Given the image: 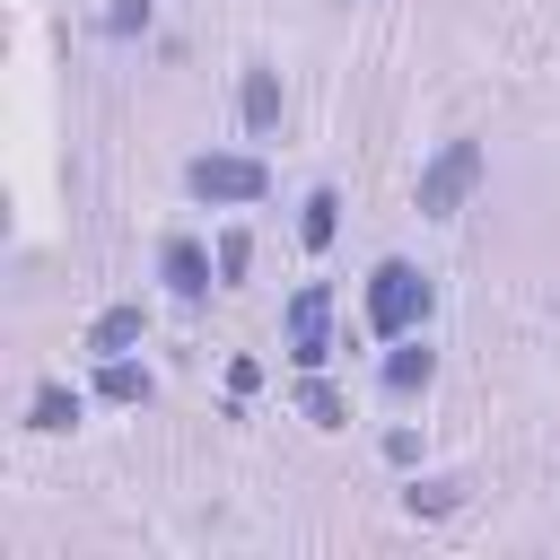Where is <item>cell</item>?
Masks as SVG:
<instances>
[{
	"label": "cell",
	"instance_id": "cell-1",
	"mask_svg": "<svg viewBox=\"0 0 560 560\" xmlns=\"http://www.w3.org/2000/svg\"><path fill=\"white\" fill-rule=\"evenodd\" d=\"M359 315H368V332H376V341L429 332V315H438V280H429L411 254H385V262L368 271V289H359Z\"/></svg>",
	"mask_w": 560,
	"mask_h": 560
},
{
	"label": "cell",
	"instance_id": "cell-2",
	"mask_svg": "<svg viewBox=\"0 0 560 560\" xmlns=\"http://www.w3.org/2000/svg\"><path fill=\"white\" fill-rule=\"evenodd\" d=\"M481 175H490V149H481V140H438V158L411 175V210H420V219H455Z\"/></svg>",
	"mask_w": 560,
	"mask_h": 560
},
{
	"label": "cell",
	"instance_id": "cell-3",
	"mask_svg": "<svg viewBox=\"0 0 560 560\" xmlns=\"http://www.w3.org/2000/svg\"><path fill=\"white\" fill-rule=\"evenodd\" d=\"M184 192L210 201V210H254L271 192V166L245 158V149H201V158H184Z\"/></svg>",
	"mask_w": 560,
	"mask_h": 560
},
{
	"label": "cell",
	"instance_id": "cell-4",
	"mask_svg": "<svg viewBox=\"0 0 560 560\" xmlns=\"http://www.w3.org/2000/svg\"><path fill=\"white\" fill-rule=\"evenodd\" d=\"M280 341H289V368H324V359H332V289H324V280L289 289V306H280Z\"/></svg>",
	"mask_w": 560,
	"mask_h": 560
},
{
	"label": "cell",
	"instance_id": "cell-5",
	"mask_svg": "<svg viewBox=\"0 0 560 560\" xmlns=\"http://www.w3.org/2000/svg\"><path fill=\"white\" fill-rule=\"evenodd\" d=\"M158 280H166V298H184V306H201L210 289H219V245H201V236H158Z\"/></svg>",
	"mask_w": 560,
	"mask_h": 560
},
{
	"label": "cell",
	"instance_id": "cell-6",
	"mask_svg": "<svg viewBox=\"0 0 560 560\" xmlns=\"http://www.w3.org/2000/svg\"><path fill=\"white\" fill-rule=\"evenodd\" d=\"M280 114H289L280 70H271V61H245V70H236V122H245L254 140H271V131H280Z\"/></svg>",
	"mask_w": 560,
	"mask_h": 560
},
{
	"label": "cell",
	"instance_id": "cell-7",
	"mask_svg": "<svg viewBox=\"0 0 560 560\" xmlns=\"http://www.w3.org/2000/svg\"><path fill=\"white\" fill-rule=\"evenodd\" d=\"M376 385H385V402H411V394H429V385H438V350H429L420 332L385 341V359H376Z\"/></svg>",
	"mask_w": 560,
	"mask_h": 560
},
{
	"label": "cell",
	"instance_id": "cell-8",
	"mask_svg": "<svg viewBox=\"0 0 560 560\" xmlns=\"http://www.w3.org/2000/svg\"><path fill=\"white\" fill-rule=\"evenodd\" d=\"M140 341H149V306H140V298L96 306V315H88V332H79V350H88V359H122V350H140Z\"/></svg>",
	"mask_w": 560,
	"mask_h": 560
},
{
	"label": "cell",
	"instance_id": "cell-9",
	"mask_svg": "<svg viewBox=\"0 0 560 560\" xmlns=\"http://www.w3.org/2000/svg\"><path fill=\"white\" fill-rule=\"evenodd\" d=\"M79 411H88V402H79V385H61V376H44V385L26 394V429H35V438H61V429H79Z\"/></svg>",
	"mask_w": 560,
	"mask_h": 560
},
{
	"label": "cell",
	"instance_id": "cell-10",
	"mask_svg": "<svg viewBox=\"0 0 560 560\" xmlns=\"http://www.w3.org/2000/svg\"><path fill=\"white\" fill-rule=\"evenodd\" d=\"M332 236H341V192H332V184H306V201H298V245H306V254H332Z\"/></svg>",
	"mask_w": 560,
	"mask_h": 560
},
{
	"label": "cell",
	"instance_id": "cell-11",
	"mask_svg": "<svg viewBox=\"0 0 560 560\" xmlns=\"http://www.w3.org/2000/svg\"><path fill=\"white\" fill-rule=\"evenodd\" d=\"M298 420L306 429H350V402H341V385L324 368H298Z\"/></svg>",
	"mask_w": 560,
	"mask_h": 560
},
{
	"label": "cell",
	"instance_id": "cell-12",
	"mask_svg": "<svg viewBox=\"0 0 560 560\" xmlns=\"http://www.w3.org/2000/svg\"><path fill=\"white\" fill-rule=\"evenodd\" d=\"M149 394H158V376H149L131 350H122V359H96V402H122V411H131V402H149Z\"/></svg>",
	"mask_w": 560,
	"mask_h": 560
},
{
	"label": "cell",
	"instance_id": "cell-13",
	"mask_svg": "<svg viewBox=\"0 0 560 560\" xmlns=\"http://www.w3.org/2000/svg\"><path fill=\"white\" fill-rule=\"evenodd\" d=\"M402 508H411V516H455V508H464V481L429 472V481H411V490H402Z\"/></svg>",
	"mask_w": 560,
	"mask_h": 560
},
{
	"label": "cell",
	"instance_id": "cell-14",
	"mask_svg": "<svg viewBox=\"0 0 560 560\" xmlns=\"http://www.w3.org/2000/svg\"><path fill=\"white\" fill-rule=\"evenodd\" d=\"M245 271H254V236L245 228H219V289H236Z\"/></svg>",
	"mask_w": 560,
	"mask_h": 560
},
{
	"label": "cell",
	"instance_id": "cell-15",
	"mask_svg": "<svg viewBox=\"0 0 560 560\" xmlns=\"http://www.w3.org/2000/svg\"><path fill=\"white\" fill-rule=\"evenodd\" d=\"M149 9H158V0H114V9H105V35H140Z\"/></svg>",
	"mask_w": 560,
	"mask_h": 560
},
{
	"label": "cell",
	"instance_id": "cell-16",
	"mask_svg": "<svg viewBox=\"0 0 560 560\" xmlns=\"http://www.w3.org/2000/svg\"><path fill=\"white\" fill-rule=\"evenodd\" d=\"M385 464H402V472H411V464H420V429H402V420H394V429H385Z\"/></svg>",
	"mask_w": 560,
	"mask_h": 560
}]
</instances>
